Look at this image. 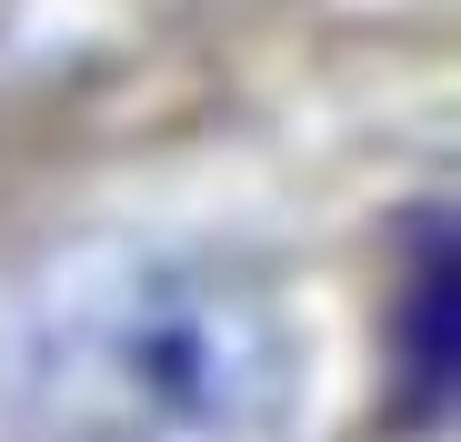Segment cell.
Instances as JSON below:
<instances>
[{
	"mask_svg": "<svg viewBox=\"0 0 461 442\" xmlns=\"http://www.w3.org/2000/svg\"><path fill=\"white\" fill-rule=\"evenodd\" d=\"M451 211L421 201L402 232V281H392V432H441L451 422Z\"/></svg>",
	"mask_w": 461,
	"mask_h": 442,
	"instance_id": "cell-2",
	"label": "cell"
},
{
	"mask_svg": "<svg viewBox=\"0 0 461 442\" xmlns=\"http://www.w3.org/2000/svg\"><path fill=\"white\" fill-rule=\"evenodd\" d=\"M281 402V312L211 252H91L31 302L11 352L31 442H271Z\"/></svg>",
	"mask_w": 461,
	"mask_h": 442,
	"instance_id": "cell-1",
	"label": "cell"
}]
</instances>
